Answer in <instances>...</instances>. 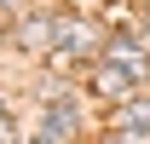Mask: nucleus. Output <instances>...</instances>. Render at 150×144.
<instances>
[{
  "label": "nucleus",
  "instance_id": "1",
  "mask_svg": "<svg viewBox=\"0 0 150 144\" xmlns=\"http://www.w3.org/2000/svg\"><path fill=\"white\" fill-rule=\"evenodd\" d=\"M52 52L58 58H98V35L81 12H58L52 18Z\"/></svg>",
  "mask_w": 150,
  "mask_h": 144
},
{
  "label": "nucleus",
  "instance_id": "2",
  "mask_svg": "<svg viewBox=\"0 0 150 144\" xmlns=\"http://www.w3.org/2000/svg\"><path fill=\"white\" fill-rule=\"evenodd\" d=\"M35 138L40 144H75V109H69V98L40 115V133H35Z\"/></svg>",
  "mask_w": 150,
  "mask_h": 144
},
{
  "label": "nucleus",
  "instance_id": "4",
  "mask_svg": "<svg viewBox=\"0 0 150 144\" xmlns=\"http://www.w3.org/2000/svg\"><path fill=\"white\" fill-rule=\"evenodd\" d=\"M104 58H110V64H121V69L133 75V81H144V75H150V64H144L139 52H133V40H110V52H104Z\"/></svg>",
  "mask_w": 150,
  "mask_h": 144
},
{
  "label": "nucleus",
  "instance_id": "6",
  "mask_svg": "<svg viewBox=\"0 0 150 144\" xmlns=\"http://www.w3.org/2000/svg\"><path fill=\"white\" fill-rule=\"evenodd\" d=\"M104 144H127V133H115V138H104Z\"/></svg>",
  "mask_w": 150,
  "mask_h": 144
},
{
  "label": "nucleus",
  "instance_id": "5",
  "mask_svg": "<svg viewBox=\"0 0 150 144\" xmlns=\"http://www.w3.org/2000/svg\"><path fill=\"white\" fill-rule=\"evenodd\" d=\"M127 81H133V75L121 69V64H110V58L93 69V87H98V92H110V98H115V92H127Z\"/></svg>",
  "mask_w": 150,
  "mask_h": 144
},
{
  "label": "nucleus",
  "instance_id": "3",
  "mask_svg": "<svg viewBox=\"0 0 150 144\" xmlns=\"http://www.w3.org/2000/svg\"><path fill=\"white\" fill-rule=\"evenodd\" d=\"M18 46H29V52L52 46V18H23L18 23Z\"/></svg>",
  "mask_w": 150,
  "mask_h": 144
}]
</instances>
